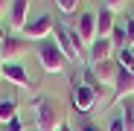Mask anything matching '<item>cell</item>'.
Here are the masks:
<instances>
[{
    "label": "cell",
    "instance_id": "6da1fadb",
    "mask_svg": "<svg viewBox=\"0 0 134 131\" xmlns=\"http://www.w3.org/2000/svg\"><path fill=\"white\" fill-rule=\"evenodd\" d=\"M32 108H35V125H38V131H58L64 125V114H61V108H58L55 99L38 96Z\"/></svg>",
    "mask_w": 134,
    "mask_h": 131
},
{
    "label": "cell",
    "instance_id": "7a4b0ae2",
    "mask_svg": "<svg viewBox=\"0 0 134 131\" xmlns=\"http://www.w3.org/2000/svg\"><path fill=\"white\" fill-rule=\"evenodd\" d=\"M38 58H41V67L47 70V73H64L67 58H64V53L58 50L55 41H47V38H44V41L38 44Z\"/></svg>",
    "mask_w": 134,
    "mask_h": 131
},
{
    "label": "cell",
    "instance_id": "3957f363",
    "mask_svg": "<svg viewBox=\"0 0 134 131\" xmlns=\"http://www.w3.org/2000/svg\"><path fill=\"white\" fill-rule=\"evenodd\" d=\"M96 99H99V93L93 90L91 84H85V82H73V90H70V102H73V108L79 114H91L93 108H96Z\"/></svg>",
    "mask_w": 134,
    "mask_h": 131
},
{
    "label": "cell",
    "instance_id": "277c9868",
    "mask_svg": "<svg viewBox=\"0 0 134 131\" xmlns=\"http://www.w3.org/2000/svg\"><path fill=\"white\" fill-rule=\"evenodd\" d=\"M55 24L58 20L53 18V15H38L35 20H26V26L20 29L24 32V38H32V41H44L53 29H55Z\"/></svg>",
    "mask_w": 134,
    "mask_h": 131
},
{
    "label": "cell",
    "instance_id": "5b68a950",
    "mask_svg": "<svg viewBox=\"0 0 134 131\" xmlns=\"http://www.w3.org/2000/svg\"><path fill=\"white\" fill-rule=\"evenodd\" d=\"M0 76H3L6 82H12V84H18V87H32V79H29V73L24 70L20 61H6L3 70H0Z\"/></svg>",
    "mask_w": 134,
    "mask_h": 131
},
{
    "label": "cell",
    "instance_id": "8992f818",
    "mask_svg": "<svg viewBox=\"0 0 134 131\" xmlns=\"http://www.w3.org/2000/svg\"><path fill=\"white\" fill-rule=\"evenodd\" d=\"M53 32H55V44H58V50L64 53V58H67V61H82V58H85V55L73 47L70 32H67V26H64V24H55V29H53Z\"/></svg>",
    "mask_w": 134,
    "mask_h": 131
},
{
    "label": "cell",
    "instance_id": "52a82bcc",
    "mask_svg": "<svg viewBox=\"0 0 134 131\" xmlns=\"http://www.w3.org/2000/svg\"><path fill=\"white\" fill-rule=\"evenodd\" d=\"M76 32H79L85 47H91V44L96 41V15L93 12H82L79 20H76Z\"/></svg>",
    "mask_w": 134,
    "mask_h": 131
},
{
    "label": "cell",
    "instance_id": "ba28073f",
    "mask_svg": "<svg viewBox=\"0 0 134 131\" xmlns=\"http://www.w3.org/2000/svg\"><path fill=\"white\" fill-rule=\"evenodd\" d=\"M91 73L96 76V82L102 84V87H114L117 84V73H120V67H117V61H99V64H93L91 67Z\"/></svg>",
    "mask_w": 134,
    "mask_h": 131
},
{
    "label": "cell",
    "instance_id": "9c48e42d",
    "mask_svg": "<svg viewBox=\"0 0 134 131\" xmlns=\"http://www.w3.org/2000/svg\"><path fill=\"white\" fill-rule=\"evenodd\" d=\"M111 53H114V41L111 38H96L91 47H87V61H91V67L99 64V61H108Z\"/></svg>",
    "mask_w": 134,
    "mask_h": 131
},
{
    "label": "cell",
    "instance_id": "30bf717a",
    "mask_svg": "<svg viewBox=\"0 0 134 131\" xmlns=\"http://www.w3.org/2000/svg\"><path fill=\"white\" fill-rule=\"evenodd\" d=\"M26 12H29V0H12V6H9V24L15 29H24L26 26Z\"/></svg>",
    "mask_w": 134,
    "mask_h": 131
},
{
    "label": "cell",
    "instance_id": "8fae6325",
    "mask_svg": "<svg viewBox=\"0 0 134 131\" xmlns=\"http://www.w3.org/2000/svg\"><path fill=\"white\" fill-rule=\"evenodd\" d=\"M114 105H120L122 102V96H128V93H134V73H125V70H120L117 73V84H114Z\"/></svg>",
    "mask_w": 134,
    "mask_h": 131
},
{
    "label": "cell",
    "instance_id": "7c38bea8",
    "mask_svg": "<svg viewBox=\"0 0 134 131\" xmlns=\"http://www.w3.org/2000/svg\"><path fill=\"white\" fill-rule=\"evenodd\" d=\"M114 26H117L114 12H111V9H102V12L96 15V38H111Z\"/></svg>",
    "mask_w": 134,
    "mask_h": 131
},
{
    "label": "cell",
    "instance_id": "4fadbf2b",
    "mask_svg": "<svg viewBox=\"0 0 134 131\" xmlns=\"http://www.w3.org/2000/svg\"><path fill=\"white\" fill-rule=\"evenodd\" d=\"M24 50H26V44L20 41V38H9V35H6V41L0 44V53H3V58H6V61H15Z\"/></svg>",
    "mask_w": 134,
    "mask_h": 131
},
{
    "label": "cell",
    "instance_id": "5bb4252c",
    "mask_svg": "<svg viewBox=\"0 0 134 131\" xmlns=\"http://www.w3.org/2000/svg\"><path fill=\"white\" fill-rule=\"evenodd\" d=\"M18 117V102L9 96V99H0V125H6Z\"/></svg>",
    "mask_w": 134,
    "mask_h": 131
},
{
    "label": "cell",
    "instance_id": "9a60e30c",
    "mask_svg": "<svg viewBox=\"0 0 134 131\" xmlns=\"http://www.w3.org/2000/svg\"><path fill=\"white\" fill-rule=\"evenodd\" d=\"M117 67L125 73H134V50H120L117 53Z\"/></svg>",
    "mask_w": 134,
    "mask_h": 131
},
{
    "label": "cell",
    "instance_id": "2e32d148",
    "mask_svg": "<svg viewBox=\"0 0 134 131\" xmlns=\"http://www.w3.org/2000/svg\"><path fill=\"white\" fill-rule=\"evenodd\" d=\"M111 41H114V47H120V50H122V44H128V35H125V29L120 24L114 26V32H111Z\"/></svg>",
    "mask_w": 134,
    "mask_h": 131
},
{
    "label": "cell",
    "instance_id": "e0dca14e",
    "mask_svg": "<svg viewBox=\"0 0 134 131\" xmlns=\"http://www.w3.org/2000/svg\"><path fill=\"white\" fill-rule=\"evenodd\" d=\"M122 122H125L128 131H134V105H131V102L122 105Z\"/></svg>",
    "mask_w": 134,
    "mask_h": 131
},
{
    "label": "cell",
    "instance_id": "ac0fdd59",
    "mask_svg": "<svg viewBox=\"0 0 134 131\" xmlns=\"http://www.w3.org/2000/svg\"><path fill=\"white\" fill-rule=\"evenodd\" d=\"M55 6H58L64 15H73V12H76V6H79V0H55Z\"/></svg>",
    "mask_w": 134,
    "mask_h": 131
},
{
    "label": "cell",
    "instance_id": "d6986e66",
    "mask_svg": "<svg viewBox=\"0 0 134 131\" xmlns=\"http://www.w3.org/2000/svg\"><path fill=\"white\" fill-rule=\"evenodd\" d=\"M108 131H128V128H125V122H122V117H114V119L108 122Z\"/></svg>",
    "mask_w": 134,
    "mask_h": 131
},
{
    "label": "cell",
    "instance_id": "ffe728a7",
    "mask_svg": "<svg viewBox=\"0 0 134 131\" xmlns=\"http://www.w3.org/2000/svg\"><path fill=\"white\" fill-rule=\"evenodd\" d=\"M0 131H24V122H20V117H15L12 122H6V125L0 128Z\"/></svg>",
    "mask_w": 134,
    "mask_h": 131
},
{
    "label": "cell",
    "instance_id": "44dd1931",
    "mask_svg": "<svg viewBox=\"0 0 134 131\" xmlns=\"http://www.w3.org/2000/svg\"><path fill=\"white\" fill-rule=\"evenodd\" d=\"M125 6V0H105V9H111V12H120Z\"/></svg>",
    "mask_w": 134,
    "mask_h": 131
},
{
    "label": "cell",
    "instance_id": "7402d4cb",
    "mask_svg": "<svg viewBox=\"0 0 134 131\" xmlns=\"http://www.w3.org/2000/svg\"><path fill=\"white\" fill-rule=\"evenodd\" d=\"M125 35H128V44L134 47V20H128V24H125Z\"/></svg>",
    "mask_w": 134,
    "mask_h": 131
},
{
    "label": "cell",
    "instance_id": "603a6c76",
    "mask_svg": "<svg viewBox=\"0 0 134 131\" xmlns=\"http://www.w3.org/2000/svg\"><path fill=\"white\" fill-rule=\"evenodd\" d=\"M79 131H99V125H93V122H87V119H85V122H82V128H79Z\"/></svg>",
    "mask_w": 134,
    "mask_h": 131
},
{
    "label": "cell",
    "instance_id": "cb8c5ba5",
    "mask_svg": "<svg viewBox=\"0 0 134 131\" xmlns=\"http://www.w3.org/2000/svg\"><path fill=\"white\" fill-rule=\"evenodd\" d=\"M3 41H6V29H3V26H0V44H3Z\"/></svg>",
    "mask_w": 134,
    "mask_h": 131
},
{
    "label": "cell",
    "instance_id": "d4e9b609",
    "mask_svg": "<svg viewBox=\"0 0 134 131\" xmlns=\"http://www.w3.org/2000/svg\"><path fill=\"white\" fill-rule=\"evenodd\" d=\"M58 131H73V128H70V125H67V122H64V125H61V128H58Z\"/></svg>",
    "mask_w": 134,
    "mask_h": 131
},
{
    "label": "cell",
    "instance_id": "484cf974",
    "mask_svg": "<svg viewBox=\"0 0 134 131\" xmlns=\"http://www.w3.org/2000/svg\"><path fill=\"white\" fill-rule=\"evenodd\" d=\"M3 64H6V58H3V53H0V70H3Z\"/></svg>",
    "mask_w": 134,
    "mask_h": 131
},
{
    "label": "cell",
    "instance_id": "4316f807",
    "mask_svg": "<svg viewBox=\"0 0 134 131\" xmlns=\"http://www.w3.org/2000/svg\"><path fill=\"white\" fill-rule=\"evenodd\" d=\"M0 12H6V0H0Z\"/></svg>",
    "mask_w": 134,
    "mask_h": 131
}]
</instances>
